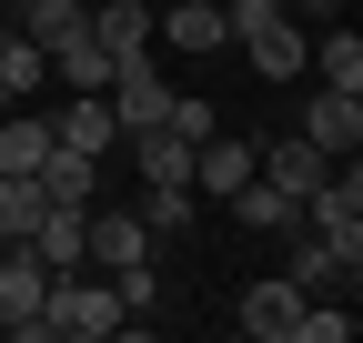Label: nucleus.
<instances>
[{"label": "nucleus", "instance_id": "nucleus-7", "mask_svg": "<svg viewBox=\"0 0 363 343\" xmlns=\"http://www.w3.org/2000/svg\"><path fill=\"white\" fill-rule=\"evenodd\" d=\"M81 232H91V202H40L21 242H30V252H40L51 273H81Z\"/></svg>", "mask_w": 363, "mask_h": 343}, {"label": "nucleus", "instance_id": "nucleus-11", "mask_svg": "<svg viewBox=\"0 0 363 343\" xmlns=\"http://www.w3.org/2000/svg\"><path fill=\"white\" fill-rule=\"evenodd\" d=\"M252 172H262V182H272V192H293V202H303V192H313V182H323V172H333V162H323V152H313V142L293 132V142H252Z\"/></svg>", "mask_w": 363, "mask_h": 343}, {"label": "nucleus", "instance_id": "nucleus-18", "mask_svg": "<svg viewBox=\"0 0 363 343\" xmlns=\"http://www.w3.org/2000/svg\"><path fill=\"white\" fill-rule=\"evenodd\" d=\"M283 242H293V283H303V293H323V283H353V263H343V252H333L323 232H303V223H293Z\"/></svg>", "mask_w": 363, "mask_h": 343}, {"label": "nucleus", "instance_id": "nucleus-25", "mask_svg": "<svg viewBox=\"0 0 363 343\" xmlns=\"http://www.w3.org/2000/svg\"><path fill=\"white\" fill-rule=\"evenodd\" d=\"M162 121H172L182 142H202V132H222V111H212L202 91H172V111H162Z\"/></svg>", "mask_w": 363, "mask_h": 343}, {"label": "nucleus", "instance_id": "nucleus-5", "mask_svg": "<svg viewBox=\"0 0 363 343\" xmlns=\"http://www.w3.org/2000/svg\"><path fill=\"white\" fill-rule=\"evenodd\" d=\"M91 40H101V61H111V71L152 61V0H101V11H91Z\"/></svg>", "mask_w": 363, "mask_h": 343}, {"label": "nucleus", "instance_id": "nucleus-24", "mask_svg": "<svg viewBox=\"0 0 363 343\" xmlns=\"http://www.w3.org/2000/svg\"><path fill=\"white\" fill-rule=\"evenodd\" d=\"M293 343H353V313H343V303H303Z\"/></svg>", "mask_w": 363, "mask_h": 343}, {"label": "nucleus", "instance_id": "nucleus-10", "mask_svg": "<svg viewBox=\"0 0 363 343\" xmlns=\"http://www.w3.org/2000/svg\"><path fill=\"white\" fill-rule=\"evenodd\" d=\"M81 263H101V273H131V263H152V232H142V212H91V232H81Z\"/></svg>", "mask_w": 363, "mask_h": 343}, {"label": "nucleus", "instance_id": "nucleus-17", "mask_svg": "<svg viewBox=\"0 0 363 343\" xmlns=\"http://www.w3.org/2000/svg\"><path fill=\"white\" fill-rule=\"evenodd\" d=\"M233 223H242V232H293V223H303V202H293V192H272L262 172H252V182L233 192Z\"/></svg>", "mask_w": 363, "mask_h": 343}, {"label": "nucleus", "instance_id": "nucleus-19", "mask_svg": "<svg viewBox=\"0 0 363 343\" xmlns=\"http://www.w3.org/2000/svg\"><path fill=\"white\" fill-rule=\"evenodd\" d=\"M81 21H91V0H21V21H11V30H21V40H40V51H51V40H71Z\"/></svg>", "mask_w": 363, "mask_h": 343}, {"label": "nucleus", "instance_id": "nucleus-12", "mask_svg": "<svg viewBox=\"0 0 363 343\" xmlns=\"http://www.w3.org/2000/svg\"><path fill=\"white\" fill-rule=\"evenodd\" d=\"M51 142H61V152H111V142H121V121H111V91H71V111L51 121Z\"/></svg>", "mask_w": 363, "mask_h": 343}, {"label": "nucleus", "instance_id": "nucleus-14", "mask_svg": "<svg viewBox=\"0 0 363 343\" xmlns=\"http://www.w3.org/2000/svg\"><path fill=\"white\" fill-rule=\"evenodd\" d=\"M40 162H51V121H40V111H0V172L30 182Z\"/></svg>", "mask_w": 363, "mask_h": 343}, {"label": "nucleus", "instance_id": "nucleus-20", "mask_svg": "<svg viewBox=\"0 0 363 343\" xmlns=\"http://www.w3.org/2000/svg\"><path fill=\"white\" fill-rule=\"evenodd\" d=\"M131 152H142L152 182H182V192H192V142H182L172 121H162V132H131Z\"/></svg>", "mask_w": 363, "mask_h": 343}, {"label": "nucleus", "instance_id": "nucleus-27", "mask_svg": "<svg viewBox=\"0 0 363 343\" xmlns=\"http://www.w3.org/2000/svg\"><path fill=\"white\" fill-rule=\"evenodd\" d=\"M0 111H21V81H11V71H0Z\"/></svg>", "mask_w": 363, "mask_h": 343}, {"label": "nucleus", "instance_id": "nucleus-29", "mask_svg": "<svg viewBox=\"0 0 363 343\" xmlns=\"http://www.w3.org/2000/svg\"><path fill=\"white\" fill-rule=\"evenodd\" d=\"M0 11H11V0H0Z\"/></svg>", "mask_w": 363, "mask_h": 343}, {"label": "nucleus", "instance_id": "nucleus-28", "mask_svg": "<svg viewBox=\"0 0 363 343\" xmlns=\"http://www.w3.org/2000/svg\"><path fill=\"white\" fill-rule=\"evenodd\" d=\"M0 51H11V11H0Z\"/></svg>", "mask_w": 363, "mask_h": 343}, {"label": "nucleus", "instance_id": "nucleus-16", "mask_svg": "<svg viewBox=\"0 0 363 343\" xmlns=\"http://www.w3.org/2000/svg\"><path fill=\"white\" fill-rule=\"evenodd\" d=\"M51 81H71V91H111V61H101V40H91V21L71 40H51Z\"/></svg>", "mask_w": 363, "mask_h": 343}, {"label": "nucleus", "instance_id": "nucleus-8", "mask_svg": "<svg viewBox=\"0 0 363 343\" xmlns=\"http://www.w3.org/2000/svg\"><path fill=\"white\" fill-rule=\"evenodd\" d=\"M303 303H313V293H303L293 273H272V283H252V293H242V333H252V343H293Z\"/></svg>", "mask_w": 363, "mask_h": 343}, {"label": "nucleus", "instance_id": "nucleus-1", "mask_svg": "<svg viewBox=\"0 0 363 343\" xmlns=\"http://www.w3.org/2000/svg\"><path fill=\"white\" fill-rule=\"evenodd\" d=\"M131 313H121V293H111V273L91 283V273H51V293H40V333H71V343H101V333H121Z\"/></svg>", "mask_w": 363, "mask_h": 343}, {"label": "nucleus", "instance_id": "nucleus-13", "mask_svg": "<svg viewBox=\"0 0 363 343\" xmlns=\"http://www.w3.org/2000/svg\"><path fill=\"white\" fill-rule=\"evenodd\" d=\"M152 30L172 40V51H222V40H233L222 0H182V11H152Z\"/></svg>", "mask_w": 363, "mask_h": 343}, {"label": "nucleus", "instance_id": "nucleus-3", "mask_svg": "<svg viewBox=\"0 0 363 343\" xmlns=\"http://www.w3.org/2000/svg\"><path fill=\"white\" fill-rule=\"evenodd\" d=\"M40 293H51V263L21 242L11 263H0V333H21V343H40Z\"/></svg>", "mask_w": 363, "mask_h": 343}, {"label": "nucleus", "instance_id": "nucleus-22", "mask_svg": "<svg viewBox=\"0 0 363 343\" xmlns=\"http://www.w3.org/2000/svg\"><path fill=\"white\" fill-rule=\"evenodd\" d=\"M142 232L162 242V232H192V192H182V182H152L142 192Z\"/></svg>", "mask_w": 363, "mask_h": 343}, {"label": "nucleus", "instance_id": "nucleus-9", "mask_svg": "<svg viewBox=\"0 0 363 343\" xmlns=\"http://www.w3.org/2000/svg\"><path fill=\"white\" fill-rule=\"evenodd\" d=\"M303 142L323 152V162L363 152V91H313V111H303Z\"/></svg>", "mask_w": 363, "mask_h": 343}, {"label": "nucleus", "instance_id": "nucleus-4", "mask_svg": "<svg viewBox=\"0 0 363 343\" xmlns=\"http://www.w3.org/2000/svg\"><path fill=\"white\" fill-rule=\"evenodd\" d=\"M242 182H252V142L202 132V142H192V202H233Z\"/></svg>", "mask_w": 363, "mask_h": 343}, {"label": "nucleus", "instance_id": "nucleus-15", "mask_svg": "<svg viewBox=\"0 0 363 343\" xmlns=\"http://www.w3.org/2000/svg\"><path fill=\"white\" fill-rule=\"evenodd\" d=\"M30 182H40V202H91V192H101V152H61L51 142V162H40Z\"/></svg>", "mask_w": 363, "mask_h": 343}, {"label": "nucleus", "instance_id": "nucleus-23", "mask_svg": "<svg viewBox=\"0 0 363 343\" xmlns=\"http://www.w3.org/2000/svg\"><path fill=\"white\" fill-rule=\"evenodd\" d=\"M30 212H40V182H11V172H0V242L30 232Z\"/></svg>", "mask_w": 363, "mask_h": 343}, {"label": "nucleus", "instance_id": "nucleus-6", "mask_svg": "<svg viewBox=\"0 0 363 343\" xmlns=\"http://www.w3.org/2000/svg\"><path fill=\"white\" fill-rule=\"evenodd\" d=\"M162 111H172V81H162L152 61L111 71V121H121V142H131V132H162Z\"/></svg>", "mask_w": 363, "mask_h": 343}, {"label": "nucleus", "instance_id": "nucleus-2", "mask_svg": "<svg viewBox=\"0 0 363 343\" xmlns=\"http://www.w3.org/2000/svg\"><path fill=\"white\" fill-rule=\"evenodd\" d=\"M222 21H233V40L252 51V71H262V81H293V71H303V51H313V40H303V21H283L272 0H233Z\"/></svg>", "mask_w": 363, "mask_h": 343}, {"label": "nucleus", "instance_id": "nucleus-26", "mask_svg": "<svg viewBox=\"0 0 363 343\" xmlns=\"http://www.w3.org/2000/svg\"><path fill=\"white\" fill-rule=\"evenodd\" d=\"M283 21H333V0H272Z\"/></svg>", "mask_w": 363, "mask_h": 343}, {"label": "nucleus", "instance_id": "nucleus-21", "mask_svg": "<svg viewBox=\"0 0 363 343\" xmlns=\"http://www.w3.org/2000/svg\"><path fill=\"white\" fill-rule=\"evenodd\" d=\"M313 71H323V91H363V40L353 30H323V51H303Z\"/></svg>", "mask_w": 363, "mask_h": 343}]
</instances>
